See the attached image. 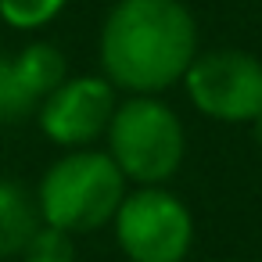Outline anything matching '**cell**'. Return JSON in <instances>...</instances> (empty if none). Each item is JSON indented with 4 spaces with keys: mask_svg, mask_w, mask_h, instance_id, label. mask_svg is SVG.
<instances>
[{
    "mask_svg": "<svg viewBox=\"0 0 262 262\" xmlns=\"http://www.w3.org/2000/svg\"><path fill=\"white\" fill-rule=\"evenodd\" d=\"M15 58V69H18V76L26 79V86L36 94V101L43 104V97L47 94H54L65 79H69V69H65V54L54 47V43H43V40H36V43H26L18 54H11Z\"/></svg>",
    "mask_w": 262,
    "mask_h": 262,
    "instance_id": "obj_8",
    "label": "cell"
},
{
    "mask_svg": "<svg viewBox=\"0 0 262 262\" xmlns=\"http://www.w3.org/2000/svg\"><path fill=\"white\" fill-rule=\"evenodd\" d=\"M115 108L119 97L104 76H72L43 97L36 119L47 140L61 147H86L101 133H108Z\"/></svg>",
    "mask_w": 262,
    "mask_h": 262,
    "instance_id": "obj_6",
    "label": "cell"
},
{
    "mask_svg": "<svg viewBox=\"0 0 262 262\" xmlns=\"http://www.w3.org/2000/svg\"><path fill=\"white\" fill-rule=\"evenodd\" d=\"M183 151V126L165 101L151 94H129L115 108L108 122V155L126 180L140 187H162L176 176Z\"/></svg>",
    "mask_w": 262,
    "mask_h": 262,
    "instance_id": "obj_3",
    "label": "cell"
},
{
    "mask_svg": "<svg viewBox=\"0 0 262 262\" xmlns=\"http://www.w3.org/2000/svg\"><path fill=\"white\" fill-rule=\"evenodd\" d=\"M22 262H76L72 233L40 223L36 233H33V237L26 241V248H22Z\"/></svg>",
    "mask_w": 262,
    "mask_h": 262,
    "instance_id": "obj_11",
    "label": "cell"
},
{
    "mask_svg": "<svg viewBox=\"0 0 262 262\" xmlns=\"http://www.w3.org/2000/svg\"><path fill=\"white\" fill-rule=\"evenodd\" d=\"M198 58V22L180 0H119L101 26L104 79L126 94L180 83Z\"/></svg>",
    "mask_w": 262,
    "mask_h": 262,
    "instance_id": "obj_1",
    "label": "cell"
},
{
    "mask_svg": "<svg viewBox=\"0 0 262 262\" xmlns=\"http://www.w3.org/2000/svg\"><path fill=\"white\" fill-rule=\"evenodd\" d=\"M190 104L215 122H255L262 115V61L248 51H205L183 76Z\"/></svg>",
    "mask_w": 262,
    "mask_h": 262,
    "instance_id": "obj_5",
    "label": "cell"
},
{
    "mask_svg": "<svg viewBox=\"0 0 262 262\" xmlns=\"http://www.w3.org/2000/svg\"><path fill=\"white\" fill-rule=\"evenodd\" d=\"M69 0H0V18L11 29H43L47 22H54L61 15V8Z\"/></svg>",
    "mask_w": 262,
    "mask_h": 262,
    "instance_id": "obj_10",
    "label": "cell"
},
{
    "mask_svg": "<svg viewBox=\"0 0 262 262\" xmlns=\"http://www.w3.org/2000/svg\"><path fill=\"white\" fill-rule=\"evenodd\" d=\"M126 198V176L108 151L76 147L61 155L40 180L36 208L47 226L65 233H86L115 219Z\"/></svg>",
    "mask_w": 262,
    "mask_h": 262,
    "instance_id": "obj_2",
    "label": "cell"
},
{
    "mask_svg": "<svg viewBox=\"0 0 262 262\" xmlns=\"http://www.w3.org/2000/svg\"><path fill=\"white\" fill-rule=\"evenodd\" d=\"M112 223L129 262H183L194 244V219L165 187H140L126 194Z\"/></svg>",
    "mask_w": 262,
    "mask_h": 262,
    "instance_id": "obj_4",
    "label": "cell"
},
{
    "mask_svg": "<svg viewBox=\"0 0 262 262\" xmlns=\"http://www.w3.org/2000/svg\"><path fill=\"white\" fill-rule=\"evenodd\" d=\"M33 112H40L36 94L26 86V79L15 69L11 54H0V126H18Z\"/></svg>",
    "mask_w": 262,
    "mask_h": 262,
    "instance_id": "obj_9",
    "label": "cell"
},
{
    "mask_svg": "<svg viewBox=\"0 0 262 262\" xmlns=\"http://www.w3.org/2000/svg\"><path fill=\"white\" fill-rule=\"evenodd\" d=\"M251 126H255V140H258V144H262V115H258V119H255V122H251Z\"/></svg>",
    "mask_w": 262,
    "mask_h": 262,
    "instance_id": "obj_12",
    "label": "cell"
},
{
    "mask_svg": "<svg viewBox=\"0 0 262 262\" xmlns=\"http://www.w3.org/2000/svg\"><path fill=\"white\" fill-rule=\"evenodd\" d=\"M40 226V208L15 180H0V258L22 255L26 241Z\"/></svg>",
    "mask_w": 262,
    "mask_h": 262,
    "instance_id": "obj_7",
    "label": "cell"
}]
</instances>
